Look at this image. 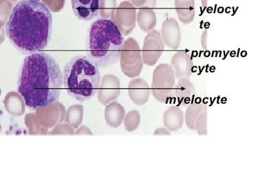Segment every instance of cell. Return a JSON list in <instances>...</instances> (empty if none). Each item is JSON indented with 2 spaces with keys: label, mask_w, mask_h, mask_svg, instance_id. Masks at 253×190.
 Here are the masks:
<instances>
[{
  "label": "cell",
  "mask_w": 253,
  "mask_h": 190,
  "mask_svg": "<svg viewBox=\"0 0 253 190\" xmlns=\"http://www.w3.org/2000/svg\"><path fill=\"white\" fill-rule=\"evenodd\" d=\"M124 109L119 104H112L107 109V119L112 126H119L122 121Z\"/></svg>",
  "instance_id": "ac0fdd59"
},
{
  "label": "cell",
  "mask_w": 253,
  "mask_h": 190,
  "mask_svg": "<svg viewBox=\"0 0 253 190\" xmlns=\"http://www.w3.org/2000/svg\"><path fill=\"white\" fill-rule=\"evenodd\" d=\"M162 37L164 45L172 49H178L181 42V31L175 18H168L162 27Z\"/></svg>",
  "instance_id": "9c48e42d"
},
{
  "label": "cell",
  "mask_w": 253,
  "mask_h": 190,
  "mask_svg": "<svg viewBox=\"0 0 253 190\" xmlns=\"http://www.w3.org/2000/svg\"><path fill=\"white\" fill-rule=\"evenodd\" d=\"M121 13L119 15L123 17H119L118 19L112 20L114 23L117 25L119 30L122 32V34H129L131 31L134 30L135 25H136V11L133 5L129 3H123V6H121Z\"/></svg>",
  "instance_id": "8fae6325"
},
{
  "label": "cell",
  "mask_w": 253,
  "mask_h": 190,
  "mask_svg": "<svg viewBox=\"0 0 253 190\" xmlns=\"http://www.w3.org/2000/svg\"><path fill=\"white\" fill-rule=\"evenodd\" d=\"M175 7L179 20L183 24H190L195 18V0H175Z\"/></svg>",
  "instance_id": "9a60e30c"
},
{
  "label": "cell",
  "mask_w": 253,
  "mask_h": 190,
  "mask_svg": "<svg viewBox=\"0 0 253 190\" xmlns=\"http://www.w3.org/2000/svg\"><path fill=\"white\" fill-rule=\"evenodd\" d=\"M137 21L142 30L150 32L156 27V13L153 8H142L138 11Z\"/></svg>",
  "instance_id": "2e32d148"
},
{
  "label": "cell",
  "mask_w": 253,
  "mask_h": 190,
  "mask_svg": "<svg viewBox=\"0 0 253 190\" xmlns=\"http://www.w3.org/2000/svg\"><path fill=\"white\" fill-rule=\"evenodd\" d=\"M52 31V13L41 0L19 1L6 24L8 39L25 54L45 49L51 40Z\"/></svg>",
  "instance_id": "7a4b0ae2"
},
{
  "label": "cell",
  "mask_w": 253,
  "mask_h": 190,
  "mask_svg": "<svg viewBox=\"0 0 253 190\" xmlns=\"http://www.w3.org/2000/svg\"><path fill=\"white\" fill-rule=\"evenodd\" d=\"M196 94L194 85L190 81L189 78L178 80V82L175 86L174 95H175L179 104L187 106L193 103Z\"/></svg>",
  "instance_id": "7c38bea8"
},
{
  "label": "cell",
  "mask_w": 253,
  "mask_h": 190,
  "mask_svg": "<svg viewBox=\"0 0 253 190\" xmlns=\"http://www.w3.org/2000/svg\"><path fill=\"white\" fill-rule=\"evenodd\" d=\"M171 66L175 71V78H189L193 73L194 61L185 51H178L172 56Z\"/></svg>",
  "instance_id": "30bf717a"
},
{
  "label": "cell",
  "mask_w": 253,
  "mask_h": 190,
  "mask_svg": "<svg viewBox=\"0 0 253 190\" xmlns=\"http://www.w3.org/2000/svg\"><path fill=\"white\" fill-rule=\"evenodd\" d=\"M63 73L54 57L45 52L27 56L20 66L18 92L27 107H45L59 100Z\"/></svg>",
  "instance_id": "6da1fadb"
},
{
  "label": "cell",
  "mask_w": 253,
  "mask_h": 190,
  "mask_svg": "<svg viewBox=\"0 0 253 190\" xmlns=\"http://www.w3.org/2000/svg\"><path fill=\"white\" fill-rule=\"evenodd\" d=\"M164 124L169 131H178L184 124V113L177 106L169 107L164 114Z\"/></svg>",
  "instance_id": "5bb4252c"
},
{
  "label": "cell",
  "mask_w": 253,
  "mask_h": 190,
  "mask_svg": "<svg viewBox=\"0 0 253 190\" xmlns=\"http://www.w3.org/2000/svg\"><path fill=\"white\" fill-rule=\"evenodd\" d=\"M119 59L126 75L136 77L141 74L143 66V58L139 46L134 39H129L124 42Z\"/></svg>",
  "instance_id": "8992f818"
},
{
  "label": "cell",
  "mask_w": 253,
  "mask_h": 190,
  "mask_svg": "<svg viewBox=\"0 0 253 190\" xmlns=\"http://www.w3.org/2000/svg\"><path fill=\"white\" fill-rule=\"evenodd\" d=\"M72 8L75 16L89 21L100 15L102 0H71Z\"/></svg>",
  "instance_id": "ba28073f"
},
{
  "label": "cell",
  "mask_w": 253,
  "mask_h": 190,
  "mask_svg": "<svg viewBox=\"0 0 253 190\" xmlns=\"http://www.w3.org/2000/svg\"><path fill=\"white\" fill-rule=\"evenodd\" d=\"M164 50V44L160 32L155 30L148 32L142 49L143 63L150 66L156 64Z\"/></svg>",
  "instance_id": "52a82bcc"
},
{
  "label": "cell",
  "mask_w": 253,
  "mask_h": 190,
  "mask_svg": "<svg viewBox=\"0 0 253 190\" xmlns=\"http://www.w3.org/2000/svg\"><path fill=\"white\" fill-rule=\"evenodd\" d=\"M138 8H153L156 6L157 0H130Z\"/></svg>",
  "instance_id": "44dd1931"
},
{
  "label": "cell",
  "mask_w": 253,
  "mask_h": 190,
  "mask_svg": "<svg viewBox=\"0 0 253 190\" xmlns=\"http://www.w3.org/2000/svg\"><path fill=\"white\" fill-rule=\"evenodd\" d=\"M154 135H170V132L167 128H158L154 132Z\"/></svg>",
  "instance_id": "7402d4cb"
},
{
  "label": "cell",
  "mask_w": 253,
  "mask_h": 190,
  "mask_svg": "<svg viewBox=\"0 0 253 190\" xmlns=\"http://www.w3.org/2000/svg\"><path fill=\"white\" fill-rule=\"evenodd\" d=\"M100 73L98 66L87 56H73L63 72V84L70 96L85 102L91 99L98 90Z\"/></svg>",
  "instance_id": "277c9868"
},
{
  "label": "cell",
  "mask_w": 253,
  "mask_h": 190,
  "mask_svg": "<svg viewBox=\"0 0 253 190\" xmlns=\"http://www.w3.org/2000/svg\"><path fill=\"white\" fill-rule=\"evenodd\" d=\"M129 94L134 103L143 105L149 100L150 88L148 82L139 78L131 82L129 85Z\"/></svg>",
  "instance_id": "4fadbf2b"
},
{
  "label": "cell",
  "mask_w": 253,
  "mask_h": 190,
  "mask_svg": "<svg viewBox=\"0 0 253 190\" xmlns=\"http://www.w3.org/2000/svg\"><path fill=\"white\" fill-rule=\"evenodd\" d=\"M194 128L198 135H208V111H205L200 114L195 123Z\"/></svg>",
  "instance_id": "d6986e66"
},
{
  "label": "cell",
  "mask_w": 253,
  "mask_h": 190,
  "mask_svg": "<svg viewBox=\"0 0 253 190\" xmlns=\"http://www.w3.org/2000/svg\"><path fill=\"white\" fill-rule=\"evenodd\" d=\"M140 113L137 111H131L126 116V127L128 131H134L138 126H139L140 123Z\"/></svg>",
  "instance_id": "ffe728a7"
},
{
  "label": "cell",
  "mask_w": 253,
  "mask_h": 190,
  "mask_svg": "<svg viewBox=\"0 0 253 190\" xmlns=\"http://www.w3.org/2000/svg\"><path fill=\"white\" fill-rule=\"evenodd\" d=\"M175 75L171 65L162 63L153 72L151 90L159 102L167 103L175 94Z\"/></svg>",
  "instance_id": "5b68a950"
},
{
  "label": "cell",
  "mask_w": 253,
  "mask_h": 190,
  "mask_svg": "<svg viewBox=\"0 0 253 190\" xmlns=\"http://www.w3.org/2000/svg\"><path fill=\"white\" fill-rule=\"evenodd\" d=\"M208 111V105L202 102H193L187 107L185 114L186 126L191 131H195V123L202 112Z\"/></svg>",
  "instance_id": "e0dca14e"
},
{
  "label": "cell",
  "mask_w": 253,
  "mask_h": 190,
  "mask_svg": "<svg viewBox=\"0 0 253 190\" xmlns=\"http://www.w3.org/2000/svg\"><path fill=\"white\" fill-rule=\"evenodd\" d=\"M124 44L122 32L112 20L99 19L92 24L86 38L87 56L99 68L119 61Z\"/></svg>",
  "instance_id": "3957f363"
}]
</instances>
